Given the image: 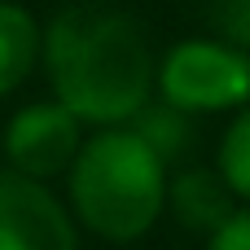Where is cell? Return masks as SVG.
<instances>
[{
  "label": "cell",
  "instance_id": "4",
  "mask_svg": "<svg viewBox=\"0 0 250 250\" xmlns=\"http://www.w3.org/2000/svg\"><path fill=\"white\" fill-rule=\"evenodd\" d=\"M88 141V127L53 97L18 105L4 127H0V167L40 180V185H62L70 163L79 158Z\"/></svg>",
  "mask_w": 250,
  "mask_h": 250
},
{
  "label": "cell",
  "instance_id": "8",
  "mask_svg": "<svg viewBox=\"0 0 250 250\" xmlns=\"http://www.w3.org/2000/svg\"><path fill=\"white\" fill-rule=\"evenodd\" d=\"M123 127H132L167 167H180V163H193V145H198V119L193 114H185V110H176V105H167L163 97H154L132 123H123Z\"/></svg>",
  "mask_w": 250,
  "mask_h": 250
},
{
  "label": "cell",
  "instance_id": "7",
  "mask_svg": "<svg viewBox=\"0 0 250 250\" xmlns=\"http://www.w3.org/2000/svg\"><path fill=\"white\" fill-rule=\"evenodd\" d=\"M44 57V22L22 0L0 4V101L31 83Z\"/></svg>",
  "mask_w": 250,
  "mask_h": 250
},
{
  "label": "cell",
  "instance_id": "1",
  "mask_svg": "<svg viewBox=\"0 0 250 250\" xmlns=\"http://www.w3.org/2000/svg\"><path fill=\"white\" fill-rule=\"evenodd\" d=\"M48 97L62 101L88 132L132 123L158 83V53L136 13L79 0L44 18V57Z\"/></svg>",
  "mask_w": 250,
  "mask_h": 250
},
{
  "label": "cell",
  "instance_id": "2",
  "mask_svg": "<svg viewBox=\"0 0 250 250\" xmlns=\"http://www.w3.org/2000/svg\"><path fill=\"white\" fill-rule=\"evenodd\" d=\"M167 176L171 167L132 127H97L70 163L62 198L79 233L110 246H136L167 215Z\"/></svg>",
  "mask_w": 250,
  "mask_h": 250
},
{
  "label": "cell",
  "instance_id": "11",
  "mask_svg": "<svg viewBox=\"0 0 250 250\" xmlns=\"http://www.w3.org/2000/svg\"><path fill=\"white\" fill-rule=\"evenodd\" d=\"M207 250H250V207H242L220 233H211Z\"/></svg>",
  "mask_w": 250,
  "mask_h": 250
},
{
  "label": "cell",
  "instance_id": "12",
  "mask_svg": "<svg viewBox=\"0 0 250 250\" xmlns=\"http://www.w3.org/2000/svg\"><path fill=\"white\" fill-rule=\"evenodd\" d=\"M0 4H4V0H0Z\"/></svg>",
  "mask_w": 250,
  "mask_h": 250
},
{
  "label": "cell",
  "instance_id": "5",
  "mask_svg": "<svg viewBox=\"0 0 250 250\" xmlns=\"http://www.w3.org/2000/svg\"><path fill=\"white\" fill-rule=\"evenodd\" d=\"M0 250H83L62 189L0 167Z\"/></svg>",
  "mask_w": 250,
  "mask_h": 250
},
{
  "label": "cell",
  "instance_id": "3",
  "mask_svg": "<svg viewBox=\"0 0 250 250\" xmlns=\"http://www.w3.org/2000/svg\"><path fill=\"white\" fill-rule=\"evenodd\" d=\"M154 97L202 119H229L250 101V53L220 35H189L158 53Z\"/></svg>",
  "mask_w": 250,
  "mask_h": 250
},
{
  "label": "cell",
  "instance_id": "6",
  "mask_svg": "<svg viewBox=\"0 0 250 250\" xmlns=\"http://www.w3.org/2000/svg\"><path fill=\"white\" fill-rule=\"evenodd\" d=\"M237 211H242L237 193L224 185V176L211 163H180V167H171V176H167V215L176 224H185L189 233H198L207 242Z\"/></svg>",
  "mask_w": 250,
  "mask_h": 250
},
{
  "label": "cell",
  "instance_id": "9",
  "mask_svg": "<svg viewBox=\"0 0 250 250\" xmlns=\"http://www.w3.org/2000/svg\"><path fill=\"white\" fill-rule=\"evenodd\" d=\"M224 185L237 193V202L250 207V101L224 119V132H220V145H215V163H211Z\"/></svg>",
  "mask_w": 250,
  "mask_h": 250
},
{
  "label": "cell",
  "instance_id": "10",
  "mask_svg": "<svg viewBox=\"0 0 250 250\" xmlns=\"http://www.w3.org/2000/svg\"><path fill=\"white\" fill-rule=\"evenodd\" d=\"M211 35L250 53V0H211Z\"/></svg>",
  "mask_w": 250,
  "mask_h": 250
}]
</instances>
